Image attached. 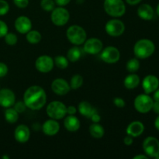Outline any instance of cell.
<instances>
[{
  "label": "cell",
  "instance_id": "34",
  "mask_svg": "<svg viewBox=\"0 0 159 159\" xmlns=\"http://www.w3.org/2000/svg\"><path fill=\"white\" fill-rule=\"evenodd\" d=\"M13 108L18 112L19 113H22L23 112L26 111V106L25 104V102L23 101H18V102H16L13 105Z\"/></svg>",
  "mask_w": 159,
  "mask_h": 159
},
{
  "label": "cell",
  "instance_id": "50",
  "mask_svg": "<svg viewBox=\"0 0 159 159\" xmlns=\"http://www.w3.org/2000/svg\"><path fill=\"white\" fill-rule=\"evenodd\" d=\"M155 158H156V159H159V155H157V156L156 157H155Z\"/></svg>",
  "mask_w": 159,
  "mask_h": 159
},
{
  "label": "cell",
  "instance_id": "48",
  "mask_svg": "<svg viewBox=\"0 0 159 159\" xmlns=\"http://www.w3.org/2000/svg\"><path fill=\"white\" fill-rule=\"evenodd\" d=\"M156 12H157V14H158V16H159V3L158 4V6H157V8H156Z\"/></svg>",
  "mask_w": 159,
  "mask_h": 159
},
{
  "label": "cell",
  "instance_id": "39",
  "mask_svg": "<svg viewBox=\"0 0 159 159\" xmlns=\"http://www.w3.org/2000/svg\"><path fill=\"white\" fill-rule=\"evenodd\" d=\"M124 143L125 145L130 146L134 143V138L133 137H131V136H130V135L127 134V136L124 137Z\"/></svg>",
  "mask_w": 159,
  "mask_h": 159
},
{
  "label": "cell",
  "instance_id": "21",
  "mask_svg": "<svg viewBox=\"0 0 159 159\" xmlns=\"http://www.w3.org/2000/svg\"><path fill=\"white\" fill-rule=\"evenodd\" d=\"M77 110H79V113L82 116L89 119L94 113H97V110L88 101H82L79 102Z\"/></svg>",
  "mask_w": 159,
  "mask_h": 159
},
{
  "label": "cell",
  "instance_id": "45",
  "mask_svg": "<svg viewBox=\"0 0 159 159\" xmlns=\"http://www.w3.org/2000/svg\"><path fill=\"white\" fill-rule=\"evenodd\" d=\"M153 99L154 101H159V88L157 89L154 92Z\"/></svg>",
  "mask_w": 159,
  "mask_h": 159
},
{
  "label": "cell",
  "instance_id": "15",
  "mask_svg": "<svg viewBox=\"0 0 159 159\" xmlns=\"http://www.w3.org/2000/svg\"><path fill=\"white\" fill-rule=\"evenodd\" d=\"M32 21L26 16L17 17L14 23L16 30L21 34H26L32 29Z\"/></svg>",
  "mask_w": 159,
  "mask_h": 159
},
{
  "label": "cell",
  "instance_id": "17",
  "mask_svg": "<svg viewBox=\"0 0 159 159\" xmlns=\"http://www.w3.org/2000/svg\"><path fill=\"white\" fill-rule=\"evenodd\" d=\"M14 138L17 142L21 144L27 142L30 138V130L29 127L25 124H20L17 126L14 131Z\"/></svg>",
  "mask_w": 159,
  "mask_h": 159
},
{
  "label": "cell",
  "instance_id": "5",
  "mask_svg": "<svg viewBox=\"0 0 159 159\" xmlns=\"http://www.w3.org/2000/svg\"><path fill=\"white\" fill-rule=\"evenodd\" d=\"M46 113L50 118L58 120L65 117L67 114V107L61 101H52L48 103Z\"/></svg>",
  "mask_w": 159,
  "mask_h": 159
},
{
  "label": "cell",
  "instance_id": "41",
  "mask_svg": "<svg viewBox=\"0 0 159 159\" xmlns=\"http://www.w3.org/2000/svg\"><path fill=\"white\" fill-rule=\"evenodd\" d=\"M54 2H55V3L58 6H63V7H65V6L69 4L71 0H54Z\"/></svg>",
  "mask_w": 159,
  "mask_h": 159
},
{
  "label": "cell",
  "instance_id": "38",
  "mask_svg": "<svg viewBox=\"0 0 159 159\" xmlns=\"http://www.w3.org/2000/svg\"><path fill=\"white\" fill-rule=\"evenodd\" d=\"M8 71H9V68L7 65L5 63L0 62V78L5 77L7 75Z\"/></svg>",
  "mask_w": 159,
  "mask_h": 159
},
{
  "label": "cell",
  "instance_id": "46",
  "mask_svg": "<svg viewBox=\"0 0 159 159\" xmlns=\"http://www.w3.org/2000/svg\"><path fill=\"white\" fill-rule=\"evenodd\" d=\"M133 158L134 159H148V157L146 155H135Z\"/></svg>",
  "mask_w": 159,
  "mask_h": 159
},
{
  "label": "cell",
  "instance_id": "26",
  "mask_svg": "<svg viewBox=\"0 0 159 159\" xmlns=\"http://www.w3.org/2000/svg\"><path fill=\"white\" fill-rule=\"evenodd\" d=\"M5 119L9 124H15L19 120V113L12 107L6 108L4 113Z\"/></svg>",
  "mask_w": 159,
  "mask_h": 159
},
{
  "label": "cell",
  "instance_id": "42",
  "mask_svg": "<svg viewBox=\"0 0 159 159\" xmlns=\"http://www.w3.org/2000/svg\"><path fill=\"white\" fill-rule=\"evenodd\" d=\"M90 119H91V120L93 121V123H99L101 120V116L99 113H96L91 116Z\"/></svg>",
  "mask_w": 159,
  "mask_h": 159
},
{
  "label": "cell",
  "instance_id": "30",
  "mask_svg": "<svg viewBox=\"0 0 159 159\" xmlns=\"http://www.w3.org/2000/svg\"><path fill=\"white\" fill-rule=\"evenodd\" d=\"M54 65L57 68L60 69H65L68 67L69 65V61L67 58V57H65L63 55H57L54 57Z\"/></svg>",
  "mask_w": 159,
  "mask_h": 159
},
{
  "label": "cell",
  "instance_id": "28",
  "mask_svg": "<svg viewBox=\"0 0 159 159\" xmlns=\"http://www.w3.org/2000/svg\"><path fill=\"white\" fill-rule=\"evenodd\" d=\"M84 79L81 75L76 74L74 75L71 78V80H70V87H71V89L76 90L78 89L81 88L82 85H83Z\"/></svg>",
  "mask_w": 159,
  "mask_h": 159
},
{
  "label": "cell",
  "instance_id": "37",
  "mask_svg": "<svg viewBox=\"0 0 159 159\" xmlns=\"http://www.w3.org/2000/svg\"><path fill=\"white\" fill-rule=\"evenodd\" d=\"M113 104H114L115 107H118V108H124L126 105V102L123 98L115 97L113 99Z\"/></svg>",
  "mask_w": 159,
  "mask_h": 159
},
{
  "label": "cell",
  "instance_id": "47",
  "mask_svg": "<svg viewBox=\"0 0 159 159\" xmlns=\"http://www.w3.org/2000/svg\"><path fill=\"white\" fill-rule=\"evenodd\" d=\"M155 127L156 128V130H158L159 131V114L155 120Z\"/></svg>",
  "mask_w": 159,
  "mask_h": 159
},
{
  "label": "cell",
  "instance_id": "24",
  "mask_svg": "<svg viewBox=\"0 0 159 159\" xmlns=\"http://www.w3.org/2000/svg\"><path fill=\"white\" fill-rule=\"evenodd\" d=\"M90 135L96 139H100L105 134V130L99 123H93L89 128Z\"/></svg>",
  "mask_w": 159,
  "mask_h": 159
},
{
  "label": "cell",
  "instance_id": "8",
  "mask_svg": "<svg viewBox=\"0 0 159 159\" xmlns=\"http://www.w3.org/2000/svg\"><path fill=\"white\" fill-rule=\"evenodd\" d=\"M105 30L110 37H120L125 31V24L119 19L113 18L108 20L106 23Z\"/></svg>",
  "mask_w": 159,
  "mask_h": 159
},
{
  "label": "cell",
  "instance_id": "16",
  "mask_svg": "<svg viewBox=\"0 0 159 159\" xmlns=\"http://www.w3.org/2000/svg\"><path fill=\"white\" fill-rule=\"evenodd\" d=\"M159 87V79L157 76L148 75L145 76L142 81V88L144 93L150 94L154 93Z\"/></svg>",
  "mask_w": 159,
  "mask_h": 159
},
{
  "label": "cell",
  "instance_id": "7",
  "mask_svg": "<svg viewBox=\"0 0 159 159\" xmlns=\"http://www.w3.org/2000/svg\"><path fill=\"white\" fill-rule=\"evenodd\" d=\"M70 19V13L63 6L54 8L51 11V20L53 24L57 26H63L68 23Z\"/></svg>",
  "mask_w": 159,
  "mask_h": 159
},
{
  "label": "cell",
  "instance_id": "43",
  "mask_svg": "<svg viewBox=\"0 0 159 159\" xmlns=\"http://www.w3.org/2000/svg\"><path fill=\"white\" fill-rule=\"evenodd\" d=\"M152 110H153L156 114H159V101H154Z\"/></svg>",
  "mask_w": 159,
  "mask_h": 159
},
{
  "label": "cell",
  "instance_id": "25",
  "mask_svg": "<svg viewBox=\"0 0 159 159\" xmlns=\"http://www.w3.org/2000/svg\"><path fill=\"white\" fill-rule=\"evenodd\" d=\"M82 51L80 48L75 45L74 47L70 48L67 53V58L70 62H76L80 60L82 57Z\"/></svg>",
  "mask_w": 159,
  "mask_h": 159
},
{
  "label": "cell",
  "instance_id": "14",
  "mask_svg": "<svg viewBox=\"0 0 159 159\" xmlns=\"http://www.w3.org/2000/svg\"><path fill=\"white\" fill-rule=\"evenodd\" d=\"M16 102V96L13 91L9 89H0V106L4 108L13 107Z\"/></svg>",
  "mask_w": 159,
  "mask_h": 159
},
{
  "label": "cell",
  "instance_id": "36",
  "mask_svg": "<svg viewBox=\"0 0 159 159\" xmlns=\"http://www.w3.org/2000/svg\"><path fill=\"white\" fill-rule=\"evenodd\" d=\"M13 2L16 6L20 9H24L27 7L29 5L30 0H13Z\"/></svg>",
  "mask_w": 159,
  "mask_h": 159
},
{
  "label": "cell",
  "instance_id": "49",
  "mask_svg": "<svg viewBox=\"0 0 159 159\" xmlns=\"http://www.w3.org/2000/svg\"><path fill=\"white\" fill-rule=\"evenodd\" d=\"M2 158H6V159H9V156H6V155H4V156H2Z\"/></svg>",
  "mask_w": 159,
  "mask_h": 159
},
{
  "label": "cell",
  "instance_id": "29",
  "mask_svg": "<svg viewBox=\"0 0 159 159\" xmlns=\"http://www.w3.org/2000/svg\"><path fill=\"white\" fill-rule=\"evenodd\" d=\"M140 66H141V63L137 57L130 59L126 64V68H127V71H129L130 73H135L136 71H138L139 70Z\"/></svg>",
  "mask_w": 159,
  "mask_h": 159
},
{
  "label": "cell",
  "instance_id": "1",
  "mask_svg": "<svg viewBox=\"0 0 159 159\" xmlns=\"http://www.w3.org/2000/svg\"><path fill=\"white\" fill-rule=\"evenodd\" d=\"M23 102L30 110H40L47 102L46 92L40 85L30 86L23 94Z\"/></svg>",
  "mask_w": 159,
  "mask_h": 159
},
{
  "label": "cell",
  "instance_id": "4",
  "mask_svg": "<svg viewBox=\"0 0 159 159\" xmlns=\"http://www.w3.org/2000/svg\"><path fill=\"white\" fill-rule=\"evenodd\" d=\"M105 12L113 18L123 16L126 12L125 3L123 0H104Z\"/></svg>",
  "mask_w": 159,
  "mask_h": 159
},
{
  "label": "cell",
  "instance_id": "13",
  "mask_svg": "<svg viewBox=\"0 0 159 159\" xmlns=\"http://www.w3.org/2000/svg\"><path fill=\"white\" fill-rule=\"evenodd\" d=\"M51 90L57 96H65L71 91V87L65 79L57 78L51 83Z\"/></svg>",
  "mask_w": 159,
  "mask_h": 159
},
{
  "label": "cell",
  "instance_id": "44",
  "mask_svg": "<svg viewBox=\"0 0 159 159\" xmlns=\"http://www.w3.org/2000/svg\"><path fill=\"white\" fill-rule=\"evenodd\" d=\"M142 0H126L127 4H129L130 6H136V5L139 4Z\"/></svg>",
  "mask_w": 159,
  "mask_h": 159
},
{
  "label": "cell",
  "instance_id": "19",
  "mask_svg": "<svg viewBox=\"0 0 159 159\" xmlns=\"http://www.w3.org/2000/svg\"><path fill=\"white\" fill-rule=\"evenodd\" d=\"M144 131V125L142 122L139 120H135L128 124L126 129L127 134L133 137V138H138L141 136Z\"/></svg>",
  "mask_w": 159,
  "mask_h": 159
},
{
  "label": "cell",
  "instance_id": "31",
  "mask_svg": "<svg viewBox=\"0 0 159 159\" xmlns=\"http://www.w3.org/2000/svg\"><path fill=\"white\" fill-rule=\"evenodd\" d=\"M55 2L54 0H41L40 1V7L45 12H51L55 8Z\"/></svg>",
  "mask_w": 159,
  "mask_h": 159
},
{
  "label": "cell",
  "instance_id": "22",
  "mask_svg": "<svg viewBox=\"0 0 159 159\" xmlns=\"http://www.w3.org/2000/svg\"><path fill=\"white\" fill-rule=\"evenodd\" d=\"M138 16L139 18L144 20H151L153 19L155 12L152 6L149 4L144 3L141 4L138 9Z\"/></svg>",
  "mask_w": 159,
  "mask_h": 159
},
{
  "label": "cell",
  "instance_id": "20",
  "mask_svg": "<svg viewBox=\"0 0 159 159\" xmlns=\"http://www.w3.org/2000/svg\"><path fill=\"white\" fill-rule=\"evenodd\" d=\"M64 127L68 131L75 132L80 129L81 123L79 118L75 115H68L65 118Z\"/></svg>",
  "mask_w": 159,
  "mask_h": 159
},
{
  "label": "cell",
  "instance_id": "27",
  "mask_svg": "<svg viewBox=\"0 0 159 159\" xmlns=\"http://www.w3.org/2000/svg\"><path fill=\"white\" fill-rule=\"evenodd\" d=\"M42 39V35L39 31L35 30H30L26 34V40L31 44H37L40 43Z\"/></svg>",
  "mask_w": 159,
  "mask_h": 159
},
{
  "label": "cell",
  "instance_id": "23",
  "mask_svg": "<svg viewBox=\"0 0 159 159\" xmlns=\"http://www.w3.org/2000/svg\"><path fill=\"white\" fill-rule=\"evenodd\" d=\"M140 82H141V79L139 75L135 73H130L124 79V85L127 89H134L140 85Z\"/></svg>",
  "mask_w": 159,
  "mask_h": 159
},
{
  "label": "cell",
  "instance_id": "12",
  "mask_svg": "<svg viewBox=\"0 0 159 159\" xmlns=\"http://www.w3.org/2000/svg\"><path fill=\"white\" fill-rule=\"evenodd\" d=\"M83 44L84 51L88 54H93V55L99 54L103 48L102 42L101 41V40L96 37L89 38L88 40L86 39Z\"/></svg>",
  "mask_w": 159,
  "mask_h": 159
},
{
  "label": "cell",
  "instance_id": "33",
  "mask_svg": "<svg viewBox=\"0 0 159 159\" xmlns=\"http://www.w3.org/2000/svg\"><path fill=\"white\" fill-rule=\"evenodd\" d=\"M9 11V5L6 0H0V16H4Z\"/></svg>",
  "mask_w": 159,
  "mask_h": 159
},
{
  "label": "cell",
  "instance_id": "11",
  "mask_svg": "<svg viewBox=\"0 0 159 159\" xmlns=\"http://www.w3.org/2000/svg\"><path fill=\"white\" fill-rule=\"evenodd\" d=\"M54 59L48 55H41L37 58L35 61V68L39 72L49 73L54 68Z\"/></svg>",
  "mask_w": 159,
  "mask_h": 159
},
{
  "label": "cell",
  "instance_id": "35",
  "mask_svg": "<svg viewBox=\"0 0 159 159\" xmlns=\"http://www.w3.org/2000/svg\"><path fill=\"white\" fill-rule=\"evenodd\" d=\"M8 30L9 28H8L7 24L2 20H0V38L4 37L6 35V34L8 33Z\"/></svg>",
  "mask_w": 159,
  "mask_h": 159
},
{
  "label": "cell",
  "instance_id": "9",
  "mask_svg": "<svg viewBox=\"0 0 159 159\" xmlns=\"http://www.w3.org/2000/svg\"><path fill=\"white\" fill-rule=\"evenodd\" d=\"M143 150L148 157L155 158L159 155V141L155 137H148L142 144Z\"/></svg>",
  "mask_w": 159,
  "mask_h": 159
},
{
  "label": "cell",
  "instance_id": "3",
  "mask_svg": "<svg viewBox=\"0 0 159 159\" xmlns=\"http://www.w3.org/2000/svg\"><path fill=\"white\" fill-rule=\"evenodd\" d=\"M66 37L68 41L73 45L79 46L85 43L87 39L85 30L79 25H71L67 29Z\"/></svg>",
  "mask_w": 159,
  "mask_h": 159
},
{
  "label": "cell",
  "instance_id": "2",
  "mask_svg": "<svg viewBox=\"0 0 159 159\" xmlns=\"http://www.w3.org/2000/svg\"><path fill=\"white\" fill-rule=\"evenodd\" d=\"M155 51V45L149 39H141L134 46V54L138 59H146L151 57Z\"/></svg>",
  "mask_w": 159,
  "mask_h": 159
},
{
  "label": "cell",
  "instance_id": "6",
  "mask_svg": "<svg viewBox=\"0 0 159 159\" xmlns=\"http://www.w3.org/2000/svg\"><path fill=\"white\" fill-rule=\"evenodd\" d=\"M153 98L148 96V94H140L137 96L134 101V108L138 113H147L150 112L153 106Z\"/></svg>",
  "mask_w": 159,
  "mask_h": 159
},
{
  "label": "cell",
  "instance_id": "10",
  "mask_svg": "<svg viewBox=\"0 0 159 159\" xmlns=\"http://www.w3.org/2000/svg\"><path fill=\"white\" fill-rule=\"evenodd\" d=\"M101 59L107 64H115L120 58V52L114 46H108L102 48L101 51Z\"/></svg>",
  "mask_w": 159,
  "mask_h": 159
},
{
  "label": "cell",
  "instance_id": "40",
  "mask_svg": "<svg viewBox=\"0 0 159 159\" xmlns=\"http://www.w3.org/2000/svg\"><path fill=\"white\" fill-rule=\"evenodd\" d=\"M77 113V108L74 106H68L67 107V114L68 115H75Z\"/></svg>",
  "mask_w": 159,
  "mask_h": 159
},
{
  "label": "cell",
  "instance_id": "18",
  "mask_svg": "<svg viewBox=\"0 0 159 159\" xmlns=\"http://www.w3.org/2000/svg\"><path fill=\"white\" fill-rule=\"evenodd\" d=\"M60 130V124L56 120H47L42 125V131L46 136L53 137L57 134Z\"/></svg>",
  "mask_w": 159,
  "mask_h": 159
},
{
  "label": "cell",
  "instance_id": "32",
  "mask_svg": "<svg viewBox=\"0 0 159 159\" xmlns=\"http://www.w3.org/2000/svg\"><path fill=\"white\" fill-rule=\"evenodd\" d=\"M4 38L5 42L8 45H10V46L16 45L18 42V37H17L16 34H13V33H7L6 35L4 37Z\"/></svg>",
  "mask_w": 159,
  "mask_h": 159
}]
</instances>
